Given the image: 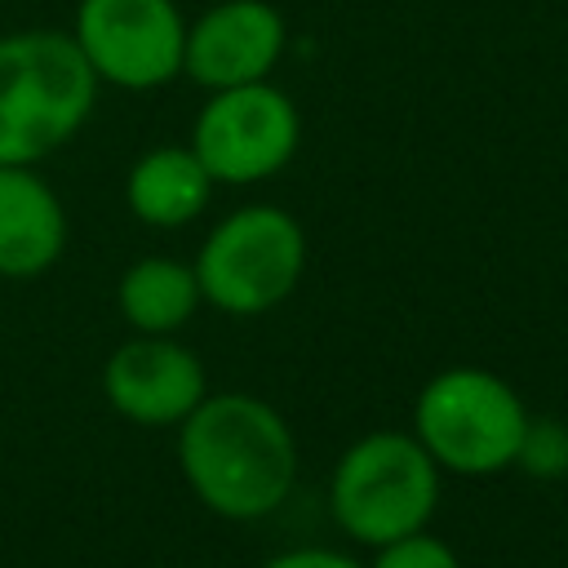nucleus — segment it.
<instances>
[{
  "label": "nucleus",
  "instance_id": "nucleus-1",
  "mask_svg": "<svg viewBox=\"0 0 568 568\" xmlns=\"http://www.w3.org/2000/svg\"><path fill=\"white\" fill-rule=\"evenodd\" d=\"M178 466L213 515L262 519L293 493L297 439L257 395H204L178 422Z\"/></svg>",
  "mask_w": 568,
  "mask_h": 568
},
{
  "label": "nucleus",
  "instance_id": "nucleus-6",
  "mask_svg": "<svg viewBox=\"0 0 568 568\" xmlns=\"http://www.w3.org/2000/svg\"><path fill=\"white\" fill-rule=\"evenodd\" d=\"M302 142V115L271 80L213 89L191 124V151L213 182L253 186L275 178Z\"/></svg>",
  "mask_w": 568,
  "mask_h": 568
},
{
  "label": "nucleus",
  "instance_id": "nucleus-15",
  "mask_svg": "<svg viewBox=\"0 0 568 568\" xmlns=\"http://www.w3.org/2000/svg\"><path fill=\"white\" fill-rule=\"evenodd\" d=\"M262 568H364L342 550H324V546H302V550H284L275 559H266Z\"/></svg>",
  "mask_w": 568,
  "mask_h": 568
},
{
  "label": "nucleus",
  "instance_id": "nucleus-11",
  "mask_svg": "<svg viewBox=\"0 0 568 568\" xmlns=\"http://www.w3.org/2000/svg\"><path fill=\"white\" fill-rule=\"evenodd\" d=\"M209 195H213V178L191 146H151L133 160L124 178V200L133 217L160 231L195 222Z\"/></svg>",
  "mask_w": 568,
  "mask_h": 568
},
{
  "label": "nucleus",
  "instance_id": "nucleus-5",
  "mask_svg": "<svg viewBox=\"0 0 568 568\" xmlns=\"http://www.w3.org/2000/svg\"><path fill=\"white\" fill-rule=\"evenodd\" d=\"M306 271L302 222L275 204H244L226 213L200 244V297L226 315H262L280 306Z\"/></svg>",
  "mask_w": 568,
  "mask_h": 568
},
{
  "label": "nucleus",
  "instance_id": "nucleus-10",
  "mask_svg": "<svg viewBox=\"0 0 568 568\" xmlns=\"http://www.w3.org/2000/svg\"><path fill=\"white\" fill-rule=\"evenodd\" d=\"M67 248V209L36 164H0V275L36 280Z\"/></svg>",
  "mask_w": 568,
  "mask_h": 568
},
{
  "label": "nucleus",
  "instance_id": "nucleus-14",
  "mask_svg": "<svg viewBox=\"0 0 568 568\" xmlns=\"http://www.w3.org/2000/svg\"><path fill=\"white\" fill-rule=\"evenodd\" d=\"M515 466L532 475H564L568 470V430L559 422H528Z\"/></svg>",
  "mask_w": 568,
  "mask_h": 568
},
{
  "label": "nucleus",
  "instance_id": "nucleus-13",
  "mask_svg": "<svg viewBox=\"0 0 568 568\" xmlns=\"http://www.w3.org/2000/svg\"><path fill=\"white\" fill-rule=\"evenodd\" d=\"M368 568H457V555L430 537V532H404L395 541H382L377 546V559Z\"/></svg>",
  "mask_w": 568,
  "mask_h": 568
},
{
  "label": "nucleus",
  "instance_id": "nucleus-12",
  "mask_svg": "<svg viewBox=\"0 0 568 568\" xmlns=\"http://www.w3.org/2000/svg\"><path fill=\"white\" fill-rule=\"evenodd\" d=\"M115 302L138 333H178L200 306L195 266L173 257H142L120 275Z\"/></svg>",
  "mask_w": 568,
  "mask_h": 568
},
{
  "label": "nucleus",
  "instance_id": "nucleus-2",
  "mask_svg": "<svg viewBox=\"0 0 568 568\" xmlns=\"http://www.w3.org/2000/svg\"><path fill=\"white\" fill-rule=\"evenodd\" d=\"M98 75L71 31L0 36V164H40L93 115Z\"/></svg>",
  "mask_w": 568,
  "mask_h": 568
},
{
  "label": "nucleus",
  "instance_id": "nucleus-8",
  "mask_svg": "<svg viewBox=\"0 0 568 568\" xmlns=\"http://www.w3.org/2000/svg\"><path fill=\"white\" fill-rule=\"evenodd\" d=\"M284 44H288V27L275 4L217 0L195 22H186L182 75H191L209 93L231 84H253L275 71Z\"/></svg>",
  "mask_w": 568,
  "mask_h": 568
},
{
  "label": "nucleus",
  "instance_id": "nucleus-3",
  "mask_svg": "<svg viewBox=\"0 0 568 568\" xmlns=\"http://www.w3.org/2000/svg\"><path fill=\"white\" fill-rule=\"evenodd\" d=\"M439 501V466L417 435L373 430L355 439L328 488L337 528L359 546H382L426 528Z\"/></svg>",
  "mask_w": 568,
  "mask_h": 568
},
{
  "label": "nucleus",
  "instance_id": "nucleus-4",
  "mask_svg": "<svg viewBox=\"0 0 568 568\" xmlns=\"http://www.w3.org/2000/svg\"><path fill=\"white\" fill-rule=\"evenodd\" d=\"M413 426L439 470L497 475L519 457L528 408L488 368H444L422 386Z\"/></svg>",
  "mask_w": 568,
  "mask_h": 568
},
{
  "label": "nucleus",
  "instance_id": "nucleus-7",
  "mask_svg": "<svg viewBox=\"0 0 568 568\" xmlns=\"http://www.w3.org/2000/svg\"><path fill=\"white\" fill-rule=\"evenodd\" d=\"M71 40L98 84L146 93L182 75L186 18L178 0H80Z\"/></svg>",
  "mask_w": 568,
  "mask_h": 568
},
{
  "label": "nucleus",
  "instance_id": "nucleus-9",
  "mask_svg": "<svg viewBox=\"0 0 568 568\" xmlns=\"http://www.w3.org/2000/svg\"><path fill=\"white\" fill-rule=\"evenodd\" d=\"M102 390L106 404L138 426H178L209 395L200 355L169 333H138L115 346L102 368Z\"/></svg>",
  "mask_w": 568,
  "mask_h": 568
}]
</instances>
